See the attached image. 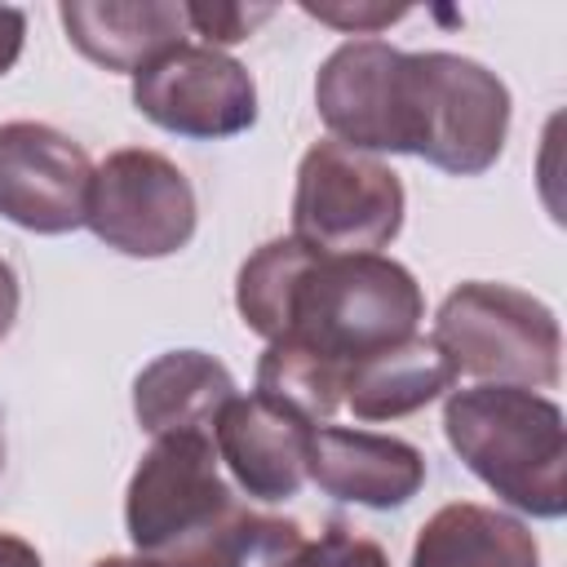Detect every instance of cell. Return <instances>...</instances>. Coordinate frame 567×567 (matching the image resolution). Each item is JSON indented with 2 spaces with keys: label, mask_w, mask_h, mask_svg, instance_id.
I'll return each instance as SVG.
<instances>
[{
  "label": "cell",
  "mask_w": 567,
  "mask_h": 567,
  "mask_svg": "<svg viewBox=\"0 0 567 567\" xmlns=\"http://www.w3.org/2000/svg\"><path fill=\"white\" fill-rule=\"evenodd\" d=\"M93 159L66 133L9 120L0 124V217L31 235H66L84 226Z\"/></svg>",
  "instance_id": "30bf717a"
},
{
  "label": "cell",
  "mask_w": 567,
  "mask_h": 567,
  "mask_svg": "<svg viewBox=\"0 0 567 567\" xmlns=\"http://www.w3.org/2000/svg\"><path fill=\"white\" fill-rule=\"evenodd\" d=\"M0 567H44V563H40L35 545H27L13 532H0Z\"/></svg>",
  "instance_id": "cb8c5ba5"
},
{
  "label": "cell",
  "mask_w": 567,
  "mask_h": 567,
  "mask_svg": "<svg viewBox=\"0 0 567 567\" xmlns=\"http://www.w3.org/2000/svg\"><path fill=\"white\" fill-rule=\"evenodd\" d=\"M310 434L315 425L261 394H235L217 425L213 447L217 461L235 474V483L257 501H288L306 483L310 461Z\"/></svg>",
  "instance_id": "8fae6325"
},
{
  "label": "cell",
  "mask_w": 567,
  "mask_h": 567,
  "mask_svg": "<svg viewBox=\"0 0 567 567\" xmlns=\"http://www.w3.org/2000/svg\"><path fill=\"white\" fill-rule=\"evenodd\" d=\"M434 346L465 377H478L487 385L540 390L558 381L563 328L554 310L532 292L470 279L443 297Z\"/></svg>",
  "instance_id": "277c9868"
},
{
  "label": "cell",
  "mask_w": 567,
  "mask_h": 567,
  "mask_svg": "<svg viewBox=\"0 0 567 567\" xmlns=\"http://www.w3.org/2000/svg\"><path fill=\"white\" fill-rule=\"evenodd\" d=\"M306 536L292 518H270L244 509L199 558L195 567H292Z\"/></svg>",
  "instance_id": "ac0fdd59"
},
{
  "label": "cell",
  "mask_w": 567,
  "mask_h": 567,
  "mask_svg": "<svg viewBox=\"0 0 567 567\" xmlns=\"http://www.w3.org/2000/svg\"><path fill=\"white\" fill-rule=\"evenodd\" d=\"M133 106L164 133L217 142L257 124V84L230 53L177 44L133 75Z\"/></svg>",
  "instance_id": "ba28073f"
},
{
  "label": "cell",
  "mask_w": 567,
  "mask_h": 567,
  "mask_svg": "<svg viewBox=\"0 0 567 567\" xmlns=\"http://www.w3.org/2000/svg\"><path fill=\"white\" fill-rule=\"evenodd\" d=\"M341 390H346V368L328 354H319L306 341H266V354L257 363V394L306 416L310 425L332 416L341 408Z\"/></svg>",
  "instance_id": "e0dca14e"
},
{
  "label": "cell",
  "mask_w": 567,
  "mask_h": 567,
  "mask_svg": "<svg viewBox=\"0 0 567 567\" xmlns=\"http://www.w3.org/2000/svg\"><path fill=\"white\" fill-rule=\"evenodd\" d=\"M0 465H4V425H0Z\"/></svg>",
  "instance_id": "484cf974"
},
{
  "label": "cell",
  "mask_w": 567,
  "mask_h": 567,
  "mask_svg": "<svg viewBox=\"0 0 567 567\" xmlns=\"http://www.w3.org/2000/svg\"><path fill=\"white\" fill-rule=\"evenodd\" d=\"M93 567H164V563H151V558H97Z\"/></svg>",
  "instance_id": "d4e9b609"
},
{
  "label": "cell",
  "mask_w": 567,
  "mask_h": 567,
  "mask_svg": "<svg viewBox=\"0 0 567 567\" xmlns=\"http://www.w3.org/2000/svg\"><path fill=\"white\" fill-rule=\"evenodd\" d=\"M452 381H456V368L434 346V337H408L399 346H385L350 363L341 399L359 421H394L434 403L443 390H452Z\"/></svg>",
  "instance_id": "9a60e30c"
},
{
  "label": "cell",
  "mask_w": 567,
  "mask_h": 567,
  "mask_svg": "<svg viewBox=\"0 0 567 567\" xmlns=\"http://www.w3.org/2000/svg\"><path fill=\"white\" fill-rule=\"evenodd\" d=\"M301 9L328 27H341V31H354V35H368L377 27H390L399 18H408V4H350V0H332V4H315V0H301Z\"/></svg>",
  "instance_id": "44dd1931"
},
{
  "label": "cell",
  "mask_w": 567,
  "mask_h": 567,
  "mask_svg": "<svg viewBox=\"0 0 567 567\" xmlns=\"http://www.w3.org/2000/svg\"><path fill=\"white\" fill-rule=\"evenodd\" d=\"M443 434L505 505L532 518L567 514V425L554 399L518 385L452 390Z\"/></svg>",
  "instance_id": "6da1fadb"
},
{
  "label": "cell",
  "mask_w": 567,
  "mask_h": 567,
  "mask_svg": "<svg viewBox=\"0 0 567 567\" xmlns=\"http://www.w3.org/2000/svg\"><path fill=\"white\" fill-rule=\"evenodd\" d=\"M292 567H390L385 549L346 532V527H328L319 540H306L301 554L292 558Z\"/></svg>",
  "instance_id": "ffe728a7"
},
{
  "label": "cell",
  "mask_w": 567,
  "mask_h": 567,
  "mask_svg": "<svg viewBox=\"0 0 567 567\" xmlns=\"http://www.w3.org/2000/svg\"><path fill=\"white\" fill-rule=\"evenodd\" d=\"M186 27L195 35H204L208 49L217 44H239L252 35V27H261L266 18H275L270 4H182Z\"/></svg>",
  "instance_id": "d6986e66"
},
{
  "label": "cell",
  "mask_w": 567,
  "mask_h": 567,
  "mask_svg": "<svg viewBox=\"0 0 567 567\" xmlns=\"http://www.w3.org/2000/svg\"><path fill=\"white\" fill-rule=\"evenodd\" d=\"M306 478H315V487L337 501L368 509H399L421 492L425 456L394 434L328 425L310 434Z\"/></svg>",
  "instance_id": "7c38bea8"
},
{
  "label": "cell",
  "mask_w": 567,
  "mask_h": 567,
  "mask_svg": "<svg viewBox=\"0 0 567 567\" xmlns=\"http://www.w3.org/2000/svg\"><path fill=\"white\" fill-rule=\"evenodd\" d=\"M403 182L390 164L341 142H315L297 168L292 239L310 252H377L403 226Z\"/></svg>",
  "instance_id": "8992f818"
},
{
  "label": "cell",
  "mask_w": 567,
  "mask_h": 567,
  "mask_svg": "<svg viewBox=\"0 0 567 567\" xmlns=\"http://www.w3.org/2000/svg\"><path fill=\"white\" fill-rule=\"evenodd\" d=\"M84 226L124 257H173L195 235V190L159 151H111L93 168Z\"/></svg>",
  "instance_id": "52a82bcc"
},
{
  "label": "cell",
  "mask_w": 567,
  "mask_h": 567,
  "mask_svg": "<svg viewBox=\"0 0 567 567\" xmlns=\"http://www.w3.org/2000/svg\"><path fill=\"white\" fill-rule=\"evenodd\" d=\"M235 399V377L221 359L204 350H168L155 363H146L133 381V412L137 425L159 434H213L221 408Z\"/></svg>",
  "instance_id": "5bb4252c"
},
{
  "label": "cell",
  "mask_w": 567,
  "mask_h": 567,
  "mask_svg": "<svg viewBox=\"0 0 567 567\" xmlns=\"http://www.w3.org/2000/svg\"><path fill=\"white\" fill-rule=\"evenodd\" d=\"M244 514L230 496L213 434H159L124 492V523L137 558L195 567V558Z\"/></svg>",
  "instance_id": "3957f363"
},
{
  "label": "cell",
  "mask_w": 567,
  "mask_h": 567,
  "mask_svg": "<svg viewBox=\"0 0 567 567\" xmlns=\"http://www.w3.org/2000/svg\"><path fill=\"white\" fill-rule=\"evenodd\" d=\"M18 275H13V266L0 257V341L9 337V328H13V319H18Z\"/></svg>",
  "instance_id": "603a6c76"
},
{
  "label": "cell",
  "mask_w": 567,
  "mask_h": 567,
  "mask_svg": "<svg viewBox=\"0 0 567 567\" xmlns=\"http://www.w3.org/2000/svg\"><path fill=\"white\" fill-rule=\"evenodd\" d=\"M22 40H27V13L13 9V4H0V75L13 71V62L22 53Z\"/></svg>",
  "instance_id": "7402d4cb"
},
{
  "label": "cell",
  "mask_w": 567,
  "mask_h": 567,
  "mask_svg": "<svg viewBox=\"0 0 567 567\" xmlns=\"http://www.w3.org/2000/svg\"><path fill=\"white\" fill-rule=\"evenodd\" d=\"M58 18L89 62L128 75L186 44L190 31L177 0H62Z\"/></svg>",
  "instance_id": "4fadbf2b"
},
{
  "label": "cell",
  "mask_w": 567,
  "mask_h": 567,
  "mask_svg": "<svg viewBox=\"0 0 567 567\" xmlns=\"http://www.w3.org/2000/svg\"><path fill=\"white\" fill-rule=\"evenodd\" d=\"M421 315L425 297L403 261L381 252H310L292 279L284 332L275 341H306L350 368L385 346L416 337Z\"/></svg>",
  "instance_id": "7a4b0ae2"
},
{
  "label": "cell",
  "mask_w": 567,
  "mask_h": 567,
  "mask_svg": "<svg viewBox=\"0 0 567 567\" xmlns=\"http://www.w3.org/2000/svg\"><path fill=\"white\" fill-rule=\"evenodd\" d=\"M408 155L478 177L487 173L509 133V89L496 71L461 53H408Z\"/></svg>",
  "instance_id": "5b68a950"
},
{
  "label": "cell",
  "mask_w": 567,
  "mask_h": 567,
  "mask_svg": "<svg viewBox=\"0 0 567 567\" xmlns=\"http://www.w3.org/2000/svg\"><path fill=\"white\" fill-rule=\"evenodd\" d=\"M408 53L385 40L337 44L315 75V106L350 151L408 155Z\"/></svg>",
  "instance_id": "9c48e42d"
},
{
  "label": "cell",
  "mask_w": 567,
  "mask_h": 567,
  "mask_svg": "<svg viewBox=\"0 0 567 567\" xmlns=\"http://www.w3.org/2000/svg\"><path fill=\"white\" fill-rule=\"evenodd\" d=\"M408 567H540V545L518 518L452 501L425 518Z\"/></svg>",
  "instance_id": "2e32d148"
}]
</instances>
